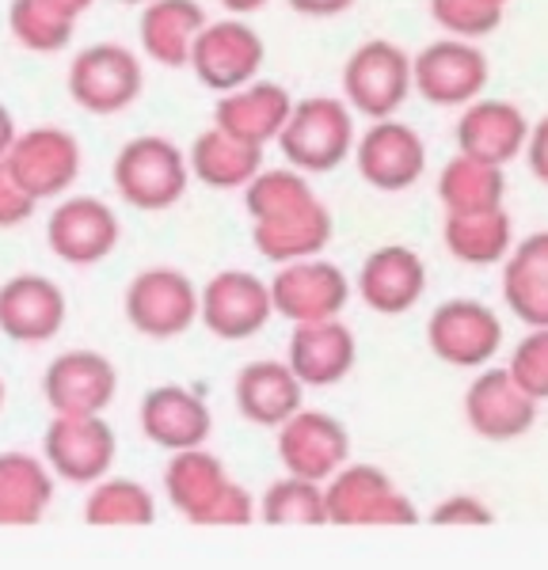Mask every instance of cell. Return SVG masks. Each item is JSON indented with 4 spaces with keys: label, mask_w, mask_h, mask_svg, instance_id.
Wrapping results in <instances>:
<instances>
[{
    "label": "cell",
    "mask_w": 548,
    "mask_h": 570,
    "mask_svg": "<svg viewBox=\"0 0 548 570\" xmlns=\"http://www.w3.org/2000/svg\"><path fill=\"white\" fill-rule=\"evenodd\" d=\"M260 160L263 149L248 145L241 137L225 134V130H206L190 149V171L209 187H241L260 176Z\"/></svg>",
    "instance_id": "obj_29"
},
{
    "label": "cell",
    "mask_w": 548,
    "mask_h": 570,
    "mask_svg": "<svg viewBox=\"0 0 548 570\" xmlns=\"http://www.w3.org/2000/svg\"><path fill=\"white\" fill-rule=\"evenodd\" d=\"M190 164L168 137H134L115 156V190L134 209H168L187 190Z\"/></svg>",
    "instance_id": "obj_3"
},
{
    "label": "cell",
    "mask_w": 548,
    "mask_h": 570,
    "mask_svg": "<svg viewBox=\"0 0 548 570\" xmlns=\"http://www.w3.org/2000/svg\"><path fill=\"white\" fill-rule=\"evenodd\" d=\"M529 164H534V176L548 183V118L534 130V141H529Z\"/></svg>",
    "instance_id": "obj_40"
},
{
    "label": "cell",
    "mask_w": 548,
    "mask_h": 570,
    "mask_svg": "<svg viewBox=\"0 0 548 570\" xmlns=\"http://www.w3.org/2000/svg\"><path fill=\"white\" fill-rule=\"evenodd\" d=\"M472 426L488 438H510L534 422V395L518 389L510 373H488L469 395Z\"/></svg>",
    "instance_id": "obj_27"
},
{
    "label": "cell",
    "mask_w": 548,
    "mask_h": 570,
    "mask_svg": "<svg viewBox=\"0 0 548 570\" xmlns=\"http://www.w3.org/2000/svg\"><path fill=\"white\" fill-rule=\"evenodd\" d=\"M354 130H351V110L340 99L313 96L301 99L290 110L286 126L278 134L282 156L294 164L297 171H332L340 168L351 153Z\"/></svg>",
    "instance_id": "obj_4"
},
{
    "label": "cell",
    "mask_w": 548,
    "mask_h": 570,
    "mask_svg": "<svg viewBox=\"0 0 548 570\" xmlns=\"http://www.w3.org/2000/svg\"><path fill=\"white\" fill-rule=\"evenodd\" d=\"M423 141L419 134L404 122H392V118H378L370 134L359 141V171L365 183L381 190H404L419 176H423Z\"/></svg>",
    "instance_id": "obj_16"
},
{
    "label": "cell",
    "mask_w": 548,
    "mask_h": 570,
    "mask_svg": "<svg viewBox=\"0 0 548 570\" xmlns=\"http://www.w3.org/2000/svg\"><path fill=\"white\" fill-rule=\"evenodd\" d=\"M53 483L27 453H0V525H35L50 505Z\"/></svg>",
    "instance_id": "obj_28"
},
{
    "label": "cell",
    "mask_w": 548,
    "mask_h": 570,
    "mask_svg": "<svg viewBox=\"0 0 548 570\" xmlns=\"http://www.w3.org/2000/svg\"><path fill=\"white\" fill-rule=\"evenodd\" d=\"M66 324V297L42 274H16L0 285V331L12 343H46Z\"/></svg>",
    "instance_id": "obj_15"
},
{
    "label": "cell",
    "mask_w": 548,
    "mask_h": 570,
    "mask_svg": "<svg viewBox=\"0 0 548 570\" xmlns=\"http://www.w3.org/2000/svg\"><path fill=\"white\" fill-rule=\"evenodd\" d=\"M141 61L118 42L88 46L69 66V96L88 115H118L141 96Z\"/></svg>",
    "instance_id": "obj_5"
},
{
    "label": "cell",
    "mask_w": 548,
    "mask_h": 570,
    "mask_svg": "<svg viewBox=\"0 0 548 570\" xmlns=\"http://www.w3.org/2000/svg\"><path fill=\"white\" fill-rule=\"evenodd\" d=\"M198 312H203V324L214 331L217 338H248L274 312L271 285H263L248 271H225L203 289L198 297Z\"/></svg>",
    "instance_id": "obj_12"
},
{
    "label": "cell",
    "mask_w": 548,
    "mask_h": 570,
    "mask_svg": "<svg viewBox=\"0 0 548 570\" xmlns=\"http://www.w3.org/2000/svg\"><path fill=\"white\" fill-rule=\"evenodd\" d=\"M222 4L228 8L233 16H252V12H260L267 0H222Z\"/></svg>",
    "instance_id": "obj_43"
},
{
    "label": "cell",
    "mask_w": 548,
    "mask_h": 570,
    "mask_svg": "<svg viewBox=\"0 0 548 570\" xmlns=\"http://www.w3.org/2000/svg\"><path fill=\"white\" fill-rule=\"evenodd\" d=\"M0 407H4V381H0Z\"/></svg>",
    "instance_id": "obj_45"
},
{
    "label": "cell",
    "mask_w": 548,
    "mask_h": 570,
    "mask_svg": "<svg viewBox=\"0 0 548 570\" xmlns=\"http://www.w3.org/2000/svg\"><path fill=\"white\" fill-rule=\"evenodd\" d=\"M263 521L271 525H324L327 502L316 480H301V475H286L263 494Z\"/></svg>",
    "instance_id": "obj_34"
},
{
    "label": "cell",
    "mask_w": 548,
    "mask_h": 570,
    "mask_svg": "<svg viewBox=\"0 0 548 570\" xmlns=\"http://www.w3.org/2000/svg\"><path fill=\"white\" fill-rule=\"evenodd\" d=\"M236 407L248 422L282 426L301 411V381L282 362H252L236 376Z\"/></svg>",
    "instance_id": "obj_23"
},
{
    "label": "cell",
    "mask_w": 548,
    "mask_h": 570,
    "mask_svg": "<svg viewBox=\"0 0 548 570\" xmlns=\"http://www.w3.org/2000/svg\"><path fill=\"white\" fill-rule=\"evenodd\" d=\"M248 209L260 220L255 228V244L263 255L278 263L305 259L320 252L332 233V220L320 209L309 183L297 171H263L252 179Z\"/></svg>",
    "instance_id": "obj_1"
},
{
    "label": "cell",
    "mask_w": 548,
    "mask_h": 570,
    "mask_svg": "<svg viewBox=\"0 0 548 570\" xmlns=\"http://www.w3.org/2000/svg\"><path fill=\"white\" fill-rule=\"evenodd\" d=\"M209 407L179 384H160L141 400V434L160 449H198L209 438Z\"/></svg>",
    "instance_id": "obj_18"
},
{
    "label": "cell",
    "mask_w": 548,
    "mask_h": 570,
    "mask_svg": "<svg viewBox=\"0 0 548 570\" xmlns=\"http://www.w3.org/2000/svg\"><path fill=\"white\" fill-rule=\"evenodd\" d=\"M354 365V335L335 320H316V324H297L290 338V370L301 384L327 389L343 381Z\"/></svg>",
    "instance_id": "obj_21"
},
{
    "label": "cell",
    "mask_w": 548,
    "mask_h": 570,
    "mask_svg": "<svg viewBox=\"0 0 548 570\" xmlns=\"http://www.w3.org/2000/svg\"><path fill=\"white\" fill-rule=\"evenodd\" d=\"M274 308L297 324L335 320V312L346 305V278L327 263H294L271 285Z\"/></svg>",
    "instance_id": "obj_19"
},
{
    "label": "cell",
    "mask_w": 548,
    "mask_h": 570,
    "mask_svg": "<svg viewBox=\"0 0 548 570\" xmlns=\"http://www.w3.org/2000/svg\"><path fill=\"white\" fill-rule=\"evenodd\" d=\"M118 373L104 354L69 351L42 373V392L53 415H104L115 400Z\"/></svg>",
    "instance_id": "obj_11"
},
{
    "label": "cell",
    "mask_w": 548,
    "mask_h": 570,
    "mask_svg": "<svg viewBox=\"0 0 548 570\" xmlns=\"http://www.w3.org/2000/svg\"><path fill=\"white\" fill-rule=\"evenodd\" d=\"M206 27L198 0H149L141 16V50L160 66H190V46Z\"/></svg>",
    "instance_id": "obj_24"
},
{
    "label": "cell",
    "mask_w": 548,
    "mask_h": 570,
    "mask_svg": "<svg viewBox=\"0 0 548 570\" xmlns=\"http://www.w3.org/2000/svg\"><path fill=\"white\" fill-rule=\"evenodd\" d=\"M190 69L206 88L236 91L263 69V39L244 20H217L198 31L190 46Z\"/></svg>",
    "instance_id": "obj_9"
},
{
    "label": "cell",
    "mask_w": 548,
    "mask_h": 570,
    "mask_svg": "<svg viewBox=\"0 0 548 570\" xmlns=\"http://www.w3.org/2000/svg\"><path fill=\"white\" fill-rule=\"evenodd\" d=\"M8 27H12L16 42L35 53H58L72 39V16L58 12L46 0H12Z\"/></svg>",
    "instance_id": "obj_32"
},
{
    "label": "cell",
    "mask_w": 548,
    "mask_h": 570,
    "mask_svg": "<svg viewBox=\"0 0 548 570\" xmlns=\"http://www.w3.org/2000/svg\"><path fill=\"white\" fill-rule=\"evenodd\" d=\"M46 4H53L58 12H66V16H72V20H77V16L88 12V8L96 4V0H46Z\"/></svg>",
    "instance_id": "obj_42"
},
{
    "label": "cell",
    "mask_w": 548,
    "mask_h": 570,
    "mask_svg": "<svg viewBox=\"0 0 548 570\" xmlns=\"http://www.w3.org/2000/svg\"><path fill=\"white\" fill-rule=\"evenodd\" d=\"M324 502H327V521H343V525H354V521H385L392 513H385L381 505H408L404 499L392 494L389 480L381 472H373V468L340 472V480L332 483Z\"/></svg>",
    "instance_id": "obj_30"
},
{
    "label": "cell",
    "mask_w": 548,
    "mask_h": 570,
    "mask_svg": "<svg viewBox=\"0 0 548 570\" xmlns=\"http://www.w3.org/2000/svg\"><path fill=\"white\" fill-rule=\"evenodd\" d=\"M123 4H149V0H123Z\"/></svg>",
    "instance_id": "obj_44"
},
{
    "label": "cell",
    "mask_w": 548,
    "mask_h": 570,
    "mask_svg": "<svg viewBox=\"0 0 548 570\" xmlns=\"http://www.w3.org/2000/svg\"><path fill=\"white\" fill-rule=\"evenodd\" d=\"M354 0H290V8L301 16H313V20H332V16H343Z\"/></svg>",
    "instance_id": "obj_39"
},
{
    "label": "cell",
    "mask_w": 548,
    "mask_h": 570,
    "mask_svg": "<svg viewBox=\"0 0 548 570\" xmlns=\"http://www.w3.org/2000/svg\"><path fill=\"white\" fill-rule=\"evenodd\" d=\"M507 244V217L496 209H477V214H453L450 220V247L461 259L491 263Z\"/></svg>",
    "instance_id": "obj_35"
},
{
    "label": "cell",
    "mask_w": 548,
    "mask_h": 570,
    "mask_svg": "<svg viewBox=\"0 0 548 570\" xmlns=\"http://www.w3.org/2000/svg\"><path fill=\"white\" fill-rule=\"evenodd\" d=\"M488 80V58L469 42H434L411 66V85L438 107L469 104Z\"/></svg>",
    "instance_id": "obj_14"
},
{
    "label": "cell",
    "mask_w": 548,
    "mask_h": 570,
    "mask_svg": "<svg viewBox=\"0 0 548 570\" xmlns=\"http://www.w3.org/2000/svg\"><path fill=\"white\" fill-rule=\"evenodd\" d=\"M164 483H168L172 505L198 525H217V521L241 525V521L252 518V499L225 480V468L209 453H203V445L179 449L176 461L164 472Z\"/></svg>",
    "instance_id": "obj_2"
},
{
    "label": "cell",
    "mask_w": 548,
    "mask_h": 570,
    "mask_svg": "<svg viewBox=\"0 0 548 570\" xmlns=\"http://www.w3.org/2000/svg\"><path fill=\"white\" fill-rule=\"evenodd\" d=\"M35 206H39V202L27 195L20 187V179L12 176V168L0 160V228H16L20 220L35 214Z\"/></svg>",
    "instance_id": "obj_38"
},
{
    "label": "cell",
    "mask_w": 548,
    "mask_h": 570,
    "mask_svg": "<svg viewBox=\"0 0 548 570\" xmlns=\"http://www.w3.org/2000/svg\"><path fill=\"white\" fill-rule=\"evenodd\" d=\"M278 456L290 475L320 483L346 461V430L320 411H297L294 419L282 422Z\"/></svg>",
    "instance_id": "obj_17"
},
{
    "label": "cell",
    "mask_w": 548,
    "mask_h": 570,
    "mask_svg": "<svg viewBox=\"0 0 548 570\" xmlns=\"http://www.w3.org/2000/svg\"><path fill=\"white\" fill-rule=\"evenodd\" d=\"M507 301L526 324L548 327V233L518 247L507 266Z\"/></svg>",
    "instance_id": "obj_31"
},
{
    "label": "cell",
    "mask_w": 548,
    "mask_h": 570,
    "mask_svg": "<svg viewBox=\"0 0 548 570\" xmlns=\"http://www.w3.org/2000/svg\"><path fill=\"white\" fill-rule=\"evenodd\" d=\"M346 104L365 118H392L411 91V61L385 39L362 42L343 66Z\"/></svg>",
    "instance_id": "obj_6"
},
{
    "label": "cell",
    "mask_w": 548,
    "mask_h": 570,
    "mask_svg": "<svg viewBox=\"0 0 548 570\" xmlns=\"http://www.w3.org/2000/svg\"><path fill=\"white\" fill-rule=\"evenodd\" d=\"M510 376H515L518 389L526 395H534V400L548 395V327H537L534 335L518 346Z\"/></svg>",
    "instance_id": "obj_37"
},
{
    "label": "cell",
    "mask_w": 548,
    "mask_h": 570,
    "mask_svg": "<svg viewBox=\"0 0 548 570\" xmlns=\"http://www.w3.org/2000/svg\"><path fill=\"white\" fill-rule=\"evenodd\" d=\"M16 122H12V115H8V107L0 104V160L8 156V149H12V141H16Z\"/></svg>",
    "instance_id": "obj_41"
},
{
    "label": "cell",
    "mask_w": 548,
    "mask_h": 570,
    "mask_svg": "<svg viewBox=\"0 0 548 570\" xmlns=\"http://www.w3.org/2000/svg\"><path fill=\"white\" fill-rule=\"evenodd\" d=\"M434 16L457 35H483L499 27L502 0H431Z\"/></svg>",
    "instance_id": "obj_36"
},
{
    "label": "cell",
    "mask_w": 548,
    "mask_h": 570,
    "mask_svg": "<svg viewBox=\"0 0 548 570\" xmlns=\"http://www.w3.org/2000/svg\"><path fill=\"white\" fill-rule=\"evenodd\" d=\"M423 263H419V255L411 247H381V252H373L365 259L359 289L365 305L392 316V312L415 305L419 293H423Z\"/></svg>",
    "instance_id": "obj_25"
},
{
    "label": "cell",
    "mask_w": 548,
    "mask_h": 570,
    "mask_svg": "<svg viewBox=\"0 0 548 570\" xmlns=\"http://www.w3.org/2000/svg\"><path fill=\"white\" fill-rule=\"evenodd\" d=\"M42 453L61 480L99 483L115 464V430L104 415H53Z\"/></svg>",
    "instance_id": "obj_7"
},
{
    "label": "cell",
    "mask_w": 548,
    "mask_h": 570,
    "mask_svg": "<svg viewBox=\"0 0 548 570\" xmlns=\"http://www.w3.org/2000/svg\"><path fill=\"white\" fill-rule=\"evenodd\" d=\"M46 244L61 263L96 266L115 252L118 244V217L99 198H69L50 214Z\"/></svg>",
    "instance_id": "obj_13"
},
{
    "label": "cell",
    "mask_w": 548,
    "mask_h": 570,
    "mask_svg": "<svg viewBox=\"0 0 548 570\" xmlns=\"http://www.w3.org/2000/svg\"><path fill=\"white\" fill-rule=\"evenodd\" d=\"M85 518L88 525H149L157 518V505H153V494L145 487L130 480H99L88 499Z\"/></svg>",
    "instance_id": "obj_33"
},
{
    "label": "cell",
    "mask_w": 548,
    "mask_h": 570,
    "mask_svg": "<svg viewBox=\"0 0 548 570\" xmlns=\"http://www.w3.org/2000/svg\"><path fill=\"white\" fill-rule=\"evenodd\" d=\"M4 164L35 202L58 198L72 187V179L80 171V145L69 130L39 126V130H27L16 137Z\"/></svg>",
    "instance_id": "obj_8"
},
{
    "label": "cell",
    "mask_w": 548,
    "mask_h": 570,
    "mask_svg": "<svg viewBox=\"0 0 548 570\" xmlns=\"http://www.w3.org/2000/svg\"><path fill=\"white\" fill-rule=\"evenodd\" d=\"M499 320L477 301H450L431 320V346L453 365H477L499 346Z\"/></svg>",
    "instance_id": "obj_22"
},
{
    "label": "cell",
    "mask_w": 548,
    "mask_h": 570,
    "mask_svg": "<svg viewBox=\"0 0 548 570\" xmlns=\"http://www.w3.org/2000/svg\"><path fill=\"white\" fill-rule=\"evenodd\" d=\"M126 316L149 338L183 335L198 316V289L187 274L168 271V266L145 271L126 289Z\"/></svg>",
    "instance_id": "obj_10"
},
{
    "label": "cell",
    "mask_w": 548,
    "mask_h": 570,
    "mask_svg": "<svg viewBox=\"0 0 548 570\" xmlns=\"http://www.w3.org/2000/svg\"><path fill=\"white\" fill-rule=\"evenodd\" d=\"M290 110H294V99L286 96V88L252 80V85H244L236 91H225V99L217 104L214 126L263 149L267 141H278Z\"/></svg>",
    "instance_id": "obj_20"
},
{
    "label": "cell",
    "mask_w": 548,
    "mask_h": 570,
    "mask_svg": "<svg viewBox=\"0 0 548 570\" xmlns=\"http://www.w3.org/2000/svg\"><path fill=\"white\" fill-rule=\"evenodd\" d=\"M457 137H461L464 156L499 168V164H507L510 156H518V149H522L526 122L510 104H480L464 110Z\"/></svg>",
    "instance_id": "obj_26"
}]
</instances>
